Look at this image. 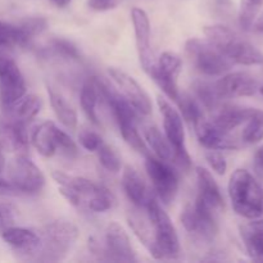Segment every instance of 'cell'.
<instances>
[{
	"mask_svg": "<svg viewBox=\"0 0 263 263\" xmlns=\"http://www.w3.org/2000/svg\"><path fill=\"white\" fill-rule=\"evenodd\" d=\"M218 94L225 99L252 97L259 90V84L256 77L248 72H231L215 82Z\"/></svg>",
	"mask_w": 263,
	"mask_h": 263,
	"instance_id": "cell-16",
	"label": "cell"
},
{
	"mask_svg": "<svg viewBox=\"0 0 263 263\" xmlns=\"http://www.w3.org/2000/svg\"><path fill=\"white\" fill-rule=\"evenodd\" d=\"M181 222L187 233L203 240L212 241L218 233L213 211L199 198H197L193 204H187L184 208Z\"/></svg>",
	"mask_w": 263,
	"mask_h": 263,
	"instance_id": "cell-9",
	"label": "cell"
},
{
	"mask_svg": "<svg viewBox=\"0 0 263 263\" xmlns=\"http://www.w3.org/2000/svg\"><path fill=\"white\" fill-rule=\"evenodd\" d=\"M17 208L8 202H0V231L14 226Z\"/></svg>",
	"mask_w": 263,
	"mask_h": 263,
	"instance_id": "cell-41",
	"label": "cell"
},
{
	"mask_svg": "<svg viewBox=\"0 0 263 263\" xmlns=\"http://www.w3.org/2000/svg\"><path fill=\"white\" fill-rule=\"evenodd\" d=\"M181 71V58L172 51H164L148 74L157 82V85L163 90V92L170 99L177 102L180 97L177 79H179Z\"/></svg>",
	"mask_w": 263,
	"mask_h": 263,
	"instance_id": "cell-12",
	"label": "cell"
},
{
	"mask_svg": "<svg viewBox=\"0 0 263 263\" xmlns=\"http://www.w3.org/2000/svg\"><path fill=\"white\" fill-rule=\"evenodd\" d=\"M263 139V125L254 120L247 121V125L241 133V140L246 144H257Z\"/></svg>",
	"mask_w": 263,
	"mask_h": 263,
	"instance_id": "cell-38",
	"label": "cell"
},
{
	"mask_svg": "<svg viewBox=\"0 0 263 263\" xmlns=\"http://www.w3.org/2000/svg\"><path fill=\"white\" fill-rule=\"evenodd\" d=\"M55 141H57V152H61L64 156L69 157H76L79 153V148H77L76 143H74L73 139L68 135L67 133H64L63 130H61L59 127H57L55 131Z\"/></svg>",
	"mask_w": 263,
	"mask_h": 263,
	"instance_id": "cell-36",
	"label": "cell"
},
{
	"mask_svg": "<svg viewBox=\"0 0 263 263\" xmlns=\"http://www.w3.org/2000/svg\"><path fill=\"white\" fill-rule=\"evenodd\" d=\"M157 104L163 118L164 136L174 149L172 162L184 171H189L192 168V158L187 153L186 144H185V130L181 115L163 98L158 97Z\"/></svg>",
	"mask_w": 263,
	"mask_h": 263,
	"instance_id": "cell-6",
	"label": "cell"
},
{
	"mask_svg": "<svg viewBox=\"0 0 263 263\" xmlns=\"http://www.w3.org/2000/svg\"><path fill=\"white\" fill-rule=\"evenodd\" d=\"M185 50L195 68L207 76L225 74L234 66L233 62L208 40L190 39L185 44Z\"/></svg>",
	"mask_w": 263,
	"mask_h": 263,
	"instance_id": "cell-7",
	"label": "cell"
},
{
	"mask_svg": "<svg viewBox=\"0 0 263 263\" xmlns=\"http://www.w3.org/2000/svg\"><path fill=\"white\" fill-rule=\"evenodd\" d=\"M79 229L68 220H54L41 230L40 244L33 256L40 262H58L67 256L79 239Z\"/></svg>",
	"mask_w": 263,
	"mask_h": 263,
	"instance_id": "cell-4",
	"label": "cell"
},
{
	"mask_svg": "<svg viewBox=\"0 0 263 263\" xmlns=\"http://www.w3.org/2000/svg\"><path fill=\"white\" fill-rule=\"evenodd\" d=\"M213 113L212 122L221 130L230 133L241 123L251 120L252 108L238 107V105L222 104Z\"/></svg>",
	"mask_w": 263,
	"mask_h": 263,
	"instance_id": "cell-22",
	"label": "cell"
},
{
	"mask_svg": "<svg viewBox=\"0 0 263 263\" xmlns=\"http://www.w3.org/2000/svg\"><path fill=\"white\" fill-rule=\"evenodd\" d=\"M26 81L14 59L0 53V105L12 107L26 95Z\"/></svg>",
	"mask_w": 263,
	"mask_h": 263,
	"instance_id": "cell-10",
	"label": "cell"
},
{
	"mask_svg": "<svg viewBox=\"0 0 263 263\" xmlns=\"http://www.w3.org/2000/svg\"><path fill=\"white\" fill-rule=\"evenodd\" d=\"M240 236L243 239L248 256L253 261L263 262V244L246 225L240 226Z\"/></svg>",
	"mask_w": 263,
	"mask_h": 263,
	"instance_id": "cell-33",
	"label": "cell"
},
{
	"mask_svg": "<svg viewBox=\"0 0 263 263\" xmlns=\"http://www.w3.org/2000/svg\"><path fill=\"white\" fill-rule=\"evenodd\" d=\"M197 171L198 180V197L203 203L208 205L212 211H221L225 208V200L221 194L220 186L212 174L204 167L198 166Z\"/></svg>",
	"mask_w": 263,
	"mask_h": 263,
	"instance_id": "cell-20",
	"label": "cell"
},
{
	"mask_svg": "<svg viewBox=\"0 0 263 263\" xmlns=\"http://www.w3.org/2000/svg\"><path fill=\"white\" fill-rule=\"evenodd\" d=\"M41 108H43V100H41V98L35 94H28L21 98L12 107L3 110H4L5 115L12 117L13 120L20 121V122H23L27 125L30 121H32L40 113Z\"/></svg>",
	"mask_w": 263,
	"mask_h": 263,
	"instance_id": "cell-23",
	"label": "cell"
},
{
	"mask_svg": "<svg viewBox=\"0 0 263 263\" xmlns=\"http://www.w3.org/2000/svg\"><path fill=\"white\" fill-rule=\"evenodd\" d=\"M205 159H207L208 164L211 168L216 172L217 175H225L226 170H228V162H226L225 157L216 149H208L205 152Z\"/></svg>",
	"mask_w": 263,
	"mask_h": 263,
	"instance_id": "cell-40",
	"label": "cell"
},
{
	"mask_svg": "<svg viewBox=\"0 0 263 263\" xmlns=\"http://www.w3.org/2000/svg\"><path fill=\"white\" fill-rule=\"evenodd\" d=\"M203 32L207 40L220 49L234 64H263V54L261 51L248 40L240 37L233 28L223 25H211L205 26Z\"/></svg>",
	"mask_w": 263,
	"mask_h": 263,
	"instance_id": "cell-3",
	"label": "cell"
},
{
	"mask_svg": "<svg viewBox=\"0 0 263 263\" xmlns=\"http://www.w3.org/2000/svg\"><path fill=\"white\" fill-rule=\"evenodd\" d=\"M9 181L21 194H37L45 185V176L28 157L18 154L9 164Z\"/></svg>",
	"mask_w": 263,
	"mask_h": 263,
	"instance_id": "cell-11",
	"label": "cell"
},
{
	"mask_svg": "<svg viewBox=\"0 0 263 263\" xmlns=\"http://www.w3.org/2000/svg\"><path fill=\"white\" fill-rule=\"evenodd\" d=\"M229 195L234 211L248 220L263 216V189L247 170H236L229 181Z\"/></svg>",
	"mask_w": 263,
	"mask_h": 263,
	"instance_id": "cell-2",
	"label": "cell"
},
{
	"mask_svg": "<svg viewBox=\"0 0 263 263\" xmlns=\"http://www.w3.org/2000/svg\"><path fill=\"white\" fill-rule=\"evenodd\" d=\"M144 136H145L146 143L154 152L156 157L167 162L174 161V149H172L171 144L167 140L166 136L158 130L157 126H145L144 127Z\"/></svg>",
	"mask_w": 263,
	"mask_h": 263,
	"instance_id": "cell-27",
	"label": "cell"
},
{
	"mask_svg": "<svg viewBox=\"0 0 263 263\" xmlns=\"http://www.w3.org/2000/svg\"><path fill=\"white\" fill-rule=\"evenodd\" d=\"M145 170L159 200L166 205L171 204L179 192L177 172L167 163V161L152 156H146Z\"/></svg>",
	"mask_w": 263,
	"mask_h": 263,
	"instance_id": "cell-8",
	"label": "cell"
},
{
	"mask_svg": "<svg viewBox=\"0 0 263 263\" xmlns=\"http://www.w3.org/2000/svg\"><path fill=\"white\" fill-rule=\"evenodd\" d=\"M15 195H21V193L10 184L9 180H5L0 176V197H15Z\"/></svg>",
	"mask_w": 263,
	"mask_h": 263,
	"instance_id": "cell-43",
	"label": "cell"
},
{
	"mask_svg": "<svg viewBox=\"0 0 263 263\" xmlns=\"http://www.w3.org/2000/svg\"><path fill=\"white\" fill-rule=\"evenodd\" d=\"M86 207L94 213L107 212L116 204V198L105 186L100 185L99 189L86 200Z\"/></svg>",
	"mask_w": 263,
	"mask_h": 263,
	"instance_id": "cell-30",
	"label": "cell"
},
{
	"mask_svg": "<svg viewBox=\"0 0 263 263\" xmlns=\"http://www.w3.org/2000/svg\"><path fill=\"white\" fill-rule=\"evenodd\" d=\"M247 228L257 236L259 241L263 244V220L261 218H256V220H252L251 222L246 223Z\"/></svg>",
	"mask_w": 263,
	"mask_h": 263,
	"instance_id": "cell-44",
	"label": "cell"
},
{
	"mask_svg": "<svg viewBox=\"0 0 263 263\" xmlns=\"http://www.w3.org/2000/svg\"><path fill=\"white\" fill-rule=\"evenodd\" d=\"M118 0H89V7L97 12H105L117 7Z\"/></svg>",
	"mask_w": 263,
	"mask_h": 263,
	"instance_id": "cell-42",
	"label": "cell"
},
{
	"mask_svg": "<svg viewBox=\"0 0 263 263\" xmlns=\"http://www.w3.org/2000/svg\"><path fill=\"white\" fill-rule=\"evenodd\" d=\"M108 73H109L110 79L115 81V84L117 85L118 89L121 90V94L128 100V103H130L140 115H151V98L146 94L145 90L143 89V86H140V84H139L134 77H131L130 74L121 71V69L115 68V67L108 69Z\"/></svg>",
	"mask_w": 263,
	"mask_h": 263,
	"instance_id": "cell-14",
	"label": "cell"
},
{
	"mask_svg": "<svg viewBox=\"0 0 263 263\" xmlns=\"http://www.w3.org/2000/svg\"><path fill=\"white\" fill-rule=\"evenodd\" d=\"M51 50L55 54L66 57L69 59H79L80 53L77 46L66 39H53L51 40Z\"/></svg>",
	"mask_w": 263,
	"mask_h": 263,
	"instance_id": "cell-37",
	"label": "cell"
},
{
	"mask_svg": "<svg viewBox=\"0 0 263 263\" xmlns=\"http://www.w3.org/2000/svg\"><path fill=\"white\" fill-rule=\"evenodd\" d=\"M57 125L51 121H46L39 125L32 133V144L36 151L43 157L50 158L57 153L55 141Z\"/></svg>",
	"mask_w": 263,
	"mask_h": 263,
	"instance_id": "cell-24",
	"label": "cell"
},
{
	"mask_svg": "<svg viewBox=\"0 0 263 263\" xmlns=\"http://www.w3.org/2000/svg\"><path fill=\"white\" fill-rule=\"evenodd\" d=\"M100 99L105 100L116 118L123 140L138 153L148 156V149L138 131V118L140 113L128 103L121 92L116 91L107 82L95 77Z\"/></svg>",
	"mask_w": 263,
	"mask_h": 263,
	"instance_id": "cell-1",
	"label": "cell"
},
{
	"mask_svg": "<svg viewBox=\"0 0 263 263\" xmlns=\"http://www.w3.org/2000/svg\"><path fill=\"white\" fill-rule=\"evenodd\" d=\"M131 20H133L134 31H135L139 59H140L144 71L149 73L156 64V59H154V54L151 46V21H149L145 10L141 8L131 9Z\"/></svg>",
	"mask_w": 263,
	"mask_h": 263,
	"instance_id": "cell-15",
	"label": "cell"
},
{
	"mask_svg": "<svg viewBox=\"0 0 263 263\" xmlns=\"http://www.w3.org/2000/svg\"><path fill=\"white\" fill-rule=\"evenodd\" d=\"M79 141L84 149L87 152H97L103 144V139L99 134L92 130L82 128L79 134Z\"/></svg>",
	"mask_w": 263,
	"mask_h": 263,
	"instance_id": "cell-39",
	"label": "cell"
},
{
	"mask_svg": "<svg viewBox=\"0 0 263 263\" xmlns=\"http://www.w3.org/2000/svg\"><path fill=\"white\" fill-rule=\"evenodd\" d=\"M258 91H259V92H261V94L263 95V86H261V87H259V90H258Z\"/></svg>",
	"mask_w": 263,
	"mask_h": 263,
	"instance_id": "cell-49",
	"label": "cell"
},
{
	"mask_svg": "<svg viewBox=\"0 0 263 263\" xmlns=\"http://www.w3.org/2000/svg\"><path fill=\"white\" fill-rule=\"evenodd\" d=\"M2 238L8 246L12 247V249L25 256L27 259L33 257L40 244V236L35 231L15 226L2 230Z\"/></svg>",
	"mask_w": 263,
	"mask_h": 263,
	"instance_id": "cell-19",
	"label": "cell"
},
{
	"mask_svg": "<svg viewBox=\"0 0 263 263\" xmlns=\"http://www.w3.org/2000/svg\"><path fill=\"white\" fill-rule=\"evenodd\" d=\"M193 126L198 140L204 148L216 149V151H231V149L240 148L238 140L233 138L230 133L221 130L212 121H208L205 117Z\"/></svg>",
	"mask_w": 263,
	"mask_h": 263,
	"instance_id": "cell-17",
	"label": "cell"
},
{
	"mask_svg": "<svg viewBox=\"0 0 263 263\" xmlns=\"http://www.w3.org/2000/svg\"><path fill=\"white\" fill-rule=\"evenodd\" d=\"M194 97L198 102L210 112H215L220 105L223 104V99L218 94L215 82L205 81V80H197L192 85Z\"/></svg>",
	"mask_w": 263,
	"mask_h": 263,
	"instance_id": "cell-26",
	"label": "cell"
},
{
	"mask_svg": "<svg viewBox=\"0 0 263 263\" xmlns=\"http://www.w3.org/2000/svg\"><path fill=\"white\" fill-rule=\"evenodd\" d=\"M176 103L179 104L180 110H181L185 120L189 121L192 125H194L198 121L203 120V118L205 117L203 105L198 102V99L194 95L181 94V92H180V97Z\"/></svg>",
	"mask_w": 263,
	"mask_h": 263,
	"instance_id": "cell-29",
	"label": "cell"
},
{
	"mask_svg": "<svg viewBox=\"0 0 263 263\" xmlns=\"http://www.w3.org/2000/svg\"><path fill=\"white\" fill-rule=\"evenodd\" d=\"M252 30H253L254 32L263 33V12L259 15H257L256 21H254L253 25H252Z\"/></svg>",
	"mask_w": 263,
	"mask_h": 263,
	"instance_id": "cell-45",
	"label": "cell"
},
{
	"mask_svg": "<svg viewBox=\"0 0 263 263\" xmlns=\"http://www.w3.org/2000/svg\"><path fill=\"white\" fill-rule=\"evenodd\" d=\"M0 146L3 151L25 153L28 149L26 123L13 120L3 113L0 116Z\"/></svg>",
	"mask_w": 263,
	"mask_h": 263,
	"instance_id": "cell-18",
	"label": "cell"
},
{
	"mask_svg": "<svg viewBox=\"0 0 263 263\" xmlns=\"http://www.w3.org/2000/svg\"><path fill=\"white\" fill-rule=\"evenodd\" d=\"M254 162H256L257 167L263 171V146H261L254 154Z\"/></svg>",
	"mask_w": 263,
	"mask_h": 263,
	"instance_id": "cell-46",
	"label": "cell"
},
{
	"mask_svg": "<svg viewBox=\"0 0 263 263\" xmlns=\"http://www.w3.org/2000/svg\"><path fill=\"white\" fill-rule=\"evenodd\" d=\"M153 231L151 254L156 259H174L180 254V241L171 218L163 211L154 194L144 207Z\"/></svg>",
	"mask_w": 263,
	"mask_h": 263,
	"instance_id": "cell-5",
	"label": "cell"
},
{
	"mask_svg": "<svg viewBox=\"0 0 263 263\" xmlns=\"http://www.w3.org/2000/svg\"><path fill=\"white\" fill-rule=\"evenodd\" d=\"M5 170V157H4V151H3V148L0 146V176L3 175V172H4Z\"/></svg>",
	"mask_w": 263,
	"mask_h": 263,
	"instance_id": "cell-47",
	"label": "cell"
},
{
	"mask_svg": "<svg viewBox=\"0 0 263 263\" xmlns=\"http://www.w3.org/2000/svg\"><path fill=\"white\" fill-rule=\"evenodd\" d=\"M100 99L99 90H98L97 82H95V77L87 79L84 82L81 87V92H80V103H81V108L86 117L91 121L94 125H99V118H98L97 113V105Z\"/></svg>",
	"mask_w": 263,
	"mask_h": 263,
	"instance_id": "cell-28",
	"label": "cell"
},
{
	"mask_svg": "<svg viewBox=\"0 0 263 263\" xmlns=\"http://www.w3.org/2000/svg\"><path fill=\"white\" fill-rule=\"evenodd\" d=\"M21 45V33L18 25L0 21V53L8 48Z\"/></svg>",
	"mask_w": 263,
	"mask_h": 263,
	"instance_id": "cell-34",
	"label": "cell"
},
{
	"mask_svg": "<svg viewBox=\"0 0 263 263\" xmlns=\"http://www.w3.org/2000/svg\"><path fill=\"white\" fill-rule=\"evenodd\" d=\"M105 261L136 262L135 251L125 229L118 222L108 223L105 229Z\"/></svg>",
	"mask_w": 263,
	"mask_h": 263,
	"instance_id": "cell-13",
	"label": "cell"
},
{
	"mask_svg": "<svg viewBox=\"0 0 263 263\" xmlns=\"http://www.w3.org/2000/svg\"><path fill=\"white\" fill-rule=\"evenodd\" d=\"M263 7V0H240L239 8V25L243 30L248 31L256 21L259 10Z\"/></svg>",
	"mask_w": 263,
	"mask_h": 263,
	"instance_id": "cell-32",
	"label": "cell"
},
{
	"mask_svg": "<svg viewBox=\"0 0 263 263\" xmlns=\"http://www.w3.org/2000/svg\"><path fill=\"white\" fill-rule=\"evenodd\" d=\"M51 2H53V4H55L58 8H64L67 7L72 0H51Z\"/></svg>",
	"mask_w": 263,
	"mask_h": 263,
	"instance_id": "cell-48",
	"label": "cell"
},
{
	"mask_svg": "<svg viewBox=\"0 0 263 263\" xmlns=\"http://www.w3.org/2000/svg\"><path fill=\"white\" fill-rule=\"evenodd\" d=\"M121 182H122L123 192L127 195L128 200L135 207L144 210L153 193L149 192L148 186H146L145 181L140 176V174L134 167L126 166L123 170L122 181Z\"/></svg>",
	"mask_w": 263,
	"mask_h": 263,
	"instance_id": "cell-21",
	"label": "cell"
},
{
	"mask_svg": "<svg viewBox=\"0 0 263 263\" xmlns=\"http://www.w3.org/2000/svg\"><path fill=\"white\" fill-rule=\"evenodd\" d=\"M48 95L50 105L55 113L57 118L64 127L73 130L77 126V113L74 108L69 104L68 100L64 98L62 92L48 85Z\"/></svg>",
	"mask_w": 263,
	"mask_h": 263,
	"instance_id": "cell-25",
	"label": "cell"
},
{
	"mask_svg": "<svg viewBox=\"0 0 263 263\" xmlns=\"http://www.w3.org/2000/svg\"><path fill=\"white\" fill-rule=\"evenodd\" d=\"M18 27H20L21 33H22L23 41L26 43V48H28V46H31L33 37L40 35V33H43L46 30L48 21L43 17H30L23 20L18 25Z\"/></svg>",
	"mask_w": 263,
	"mask_h": 263,
	"instance_id": "cell-31",
	"label": "cell"
},
{
	"mask_svg": "<svg viewBox=\"0 0 263 263\" xmlns=\"http://www.w3.org/2000/svg\"><path fill=\"white\" fill-rule=\"evenodd\" d=\"M97 152H98V157H99L100 164H102L107 171L113 172V174L120 171L121 159L120 157H118V154L116 153L109 145L103 143Z\"/></svg>",
	"mask_w": 263,
	"mask_h": 263,
	"instance_id": "cell-35",
	"label": "cell"
}]
</instances>
